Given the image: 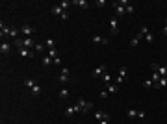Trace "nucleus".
I'll return each mask as SVG.
<instances>
[{
  "instance_id": "f257e3e1",
  "label": "nucleus",
  "mask_w": 167,
  "mask_h": 124,
  "mask_svg": "<svg viewBox=\"0 0 167 124\" xmlns=\"http://www.w3.org/2000/svg\"><path fill=\"white\" fill-rule=\"evenodd\" d=\"M126 6H128V0H121V2H113V9H115V17H121L126 13Z\"/></svg>"
},
{
  "instance_id": "f03ea898",
  "label": "nucleus",
  "mask_w": 167,
  "mask_h": 124,
  "mask_svg": "<svg viewBox=\"0 0 167 124\" xmlns=\"http://www.w3.org/2000/svg\"><path fill=\"white\" fill-rule=\"evenodd\" d=\"M76 109L80 111V113H87L89 109H93V104L87 102V100H84V98H78V102H76Z\"/></svg>"
},
{
  "instance_id": "7ed1b4c3",
  "label": "nucleus",
  "mask_w": 167,
  "mask_h": 124,
  "mask_svg": "<svg viewBox=\"0 0 167 124\" xmlns=\"http://www.w3.org/2000/svg\"><path fill=\"white\" fill-rule=\"evenodd\" d=\"M145 33H149V28H147V26H143V28H141V30H139V32H137V35H136V37H134V39H132V43H130V46H136L137 43L141 41V37H145Z\"/></svg>"
},
{
  "instance_id": "20e7f679",
  "label": "nucleus",
  "mask_w": 167,
  "mask_h": 124,
  "mask_svg": "<svg viewBox=\"0 0 167 124\" xmlns=\"http://www.w3.org/2000/svg\"><path fill=\"white\" fill-rule=\"evenodd\" d=\"M34 26H30V24H22L21 26V33L22 35H26V37H30V35H34Z\"/></svg>"
},
{
  "instance_id": "39448f33",
  "label": "nucleus",
  "mask_w": 167,
  "mask_h": 124,
  "mask_svg": "<svg viewBox=\"0 0 167 124\" xmlns=\"http://www.w3.org/2000/svg\"><path fill=\"white\" fill-rule=\"evenodd\" d=\"M126 74H128V71H126V67H123L121 71H119V76H117V80H115L117 83H115V85H121L123 82H125V80H126Z\"/></svg>"
},
{
  "instance_id": "423d86ee",
  "label": "nucleus",
  "mask_w": 167,
  "mask_h": 124,
  "mask_svg": "<svg viewBox=\"0 0 167 124\" xmlns=\"http://www.w3.org/2000/svg\"><path fill=\"white\" fill-rule=\"evenodd\" d=\"M110 28H111V33H113V35L119 32V19L117 17H111L110 19Z\"/></svg>"
},
{
  "instance_id": "0eeeda50",
  "label": "nucleus",
  "mask_w": 167,
  "mask_h": 124,
  "mask_svg": "<svg viewBox=\"0 0 167 124\" xmlns=\"http://www.w3.org/2000/svg\"><path fill=\"white\" fill-rule=\"evenodd\" d=\"M74 113H78L76 106H67V107H65V117H67V119H71Z\"/></svg>"
},
{
  "instance_id": "6e6552de",
  "label": "nucleus",
  "mask_w": 167,
  "mask_h": 124,
  "mask_svg": "<svg viewBox=\"0 0 167 124\" xmlns=\"http://www.w3.org/2000/svg\"><path fill=\"white\" fill-rule=\"evenodd\" d=\"M19 56L21 57H34V52L28 48H19Z\"/></svg>"
},
{
  "instance_id": "1a4fd4ad",
  "label": "nucleus",
  "mask_w": 167,
  "mask_h": 124,
  "mask_svg": "<svg viewBox=\"0 0 167 124\" xmlns=\"http://www.w3.org/2000/svg\"><path fill=\"white\" fill-rule=\"evenodd\" d=\"M93 43H98V45H108V37H100V35H93Z\"/></svg>"
},
{
  "instance_id": "9d476101",
  "label": "nucleus",
  "mask_w": 167,
  "mask_h": 124,
  "mask_svg": "<svg viewBox=\"0 0 167 124\" xmlns=\"http://www.w3.org/2000/svg\"><path fill=\"white\" fill-rule=\"evenodd\" d=\"M104 74H106V72H104V65H98V67L93 71V76H95V78H98V76H104Z\"/></svg>"
},
{
  "instance_id": "9b49d317",
  "label": "nucleus",
  "mask_w": 167,
  "mask_h": 124,
  "mask_svg": "<svg viewBox=\"0 0 167 124\" xmlns=\"http://www.w3.org/2000/svg\"><path fill=\"white\" fill-rule=\"evenodd\" d=\"M74 6H78V7H82V9H86V7H89V2L87 0H74Z\"/></svg>"
},
{
  "instance_id": "f8f14e48",
  "label": "nucleus",
  "mask_w": 167,
  "mask_h": 124,
  "mask_svg": "<svg viewBox=\"0 0 167 124\" xmlns=\"http://www.w3.org/2000/svg\"><path fill=\"white\" fill-rule=\"evenodd\" d=\"M58 80H59L61 83H69V82H71V74H63V72H59Z\"/></svg>"
},
{
  "instance_id": "ddd939ff",
  "label": "nucleus",
  "mask_w": 167,
  "mask_h": 124,
  "mask_svg": "<svg viewBox=\"0 0 167 124\" xmlns=\"http://www.w3.org/2000/svg\"><path fill=\"white\" fill-rule=\"evenodd\" d=\"M95 117L98 119V122L104 121V119H106V121H110V115L108 113H102V111H97V113H95Z\"/></svg>"
},
{
  "instance_id": "4468645a",
  "label": "nucleus",
  "mask_w": 167,
  "mask_h": 124,
  "mask_svg": "<svg viewBox=\"0 0 167 124\" xmlns=\"http://www.w3.org/2000/svg\"><path fill=\"white\" fill-rule=\"evenodd\" d=\"M9 50H11V45H9V43H2V45H0V52H2V54H7Z\"/></svg>"
},
{
  "instance_id": "2eb2a0df",
  "label": "nucleus",
  "mask_w": 167,
  "mask_h": 124,
  "mask_svg": "<svg viewBox=\"0 0 167 124\" xmlns=\"http://www.w3.org/2000/svg\"><path fill=\"white\" fill-rule=\"evenodd\" d=\"M162 87H167V78H160V82L154 83V89H162Z\"/></svg>"
},
{
  "instance_id": "dca6fc26",
  "label": "nucleus",
  "mask_w": 167,
  "mask_h": 124,
  "mask_svg": "<svg viewBox=\"0 0 167 124\" xmlns=\"http://www.w3.org/2000/svg\"><path fill=\"white\" fill-rule=\"evenodd\" d=\"M52 15H58V17H61V15H63L61 6H54V7H52Z\"/></svg>"
},
{
  "instance_id": "f3484780",
  "label": "nucleus",
  "mask_w": 167,
  "mask_h": 124,
  "mask_svg": "<svg viewBox=\"0 0 167 124\" xmlns=\"http://www.w3.org/2000/svg\"><path fill=\"white\" fill-rule=\"evenodd\" d=\"M158 72H160L162 78H167V67H162V65H158Z\"/></svg>"
},
{
  "instance_id": "a211bd4d",
  "label": "nucleus",
  "mask_w": 167,
  "mask_h": 124,
  "mask_svg": "<svg viewBox=\"0 0 167 124\" xmlns=\"http://www.w3.org/2000/svg\"><path fill=\"white\" fill-rule=\"evenodd\" d=\"M52 63H54V59H52V57H48V56H45V57H43V65H45V67H50Z\"/></svg>"
},
{
  "instance_id": "6ab92c4d",
  "label": "nucleus",
  "mask_w": 167,
  "mask_h": 124,
  "mask_svg": "<svg viewBox=\"0 0 167 124\" xmlns=\"http://www.w3.org/2000/svg\"><path fill=\"white\" fill-rule=\"evenodd\" d=\"M32 93H34V96H39V95H41V85L35 83L34 87H32Z\"/></svg>"
},
{
  "instance_id": "aec40b11",
  "label": "nucleus",
  "mask_w": 167,
  "mask_h": 124,
  "mask_svg": "<svg viewBox=\"0 0 167 124\" xmlns=\"http://www.w3.org/2000/svg\"><path fill=\"white\" fill-rule=\"evenodd\" d=\"M59 98L67 100V98H69V91H67V89H61V91H59Z\"/></svg>"
},
{
  "instance_id": "412c9836",
  "label": "nucleus",
  "mask_w": 167,
  "mask_h": 124,
  "mask_svg": "<svg viewBox=\"0 0 167 124\" xmlns=\"http://www.w3.org/2000/svg\"><path fill=\"white\" fill-rule=\"evenodd\" d=\"M0 30H2V35H9V32H11V28H7V26H4V22L0 24Z\"/></svg>"
},
{
  "instance_id": "4be33fe9",
  "label": "nucleus",
  "mask_w": 167,
  "mask_h": 124,
  "mask_svg": "<svg viewBox=\"0 0 167 124\" xmlns=\"http://www.w3.org/2000/svg\"><path fill=\"white\" fill-rule=\"evenodd\" d=\"M111 80H113V78H111V76L108 74V72H106V74H104V76H102V82H104L106 85H110V83H111Z\"/></svg>"
},
{
  "instance_id": "5701e85b",
  "label": "nucleus",
  "mask_w": 167,
  "mask_h": 124,
  "mask_svg": "<svg viewBox=\"0 0 167 124\" xmlns=\"http://www.w3.org/2000/svg\"><path fill=\"white\" fill-rule=\"evenodd\" d=\"M48 57H52V59L59 57V56H58V50H56V48H50V50H48Z\"/></svg>"
},
{
  "instance_id": "b1692460",
  "label": "nucleus",
  "mask_w": 167,
  "mask_h": 124,
  "mask_svg": "<svg viewBox=\"0 0 167 124\" xmlns=\"http://www.w3.org/2000/svg\"><path fill=\"white\" fill-rule=\"evenodd\" d=\"M143 87H145V89L154 87V82H152V80H145V82H143Z\"/></svg>"
},
{
  "instance_id": "393cba45",
  "label": "nucleus",
  "mask_w": 167,
  "mask_h": 124,
  "mask_svg": "<svg viewBox=\"0 0 167 124\" xmlns=\"http://www.w3.org/2000/svg\"><path fill=\"white\" fill-rule=\"evenodd\" d=\"M119 91V85H108V93H111V95H113V93H117Z\"/></svg>"
},
{
  "instance_id": "a878e982",
  "label": "nucleus",
  "mask_w": 167,
  "mask_h": 124,
  "mask_svg": "<svg viewBox=\"0 0 167 124\" xmlns=\"http://www.w3.org/2000/svg\"><path fill=\"white\" fill-rule=\"evenodd\" d=\"M126 113H128V117H130V119H134V117H137V113H139V111H137V109H128Z\"/></svg>"
},
{
  "instance_id": "bb28decb",
  "label": "nucleus",
  "mask_w": 167,
  "mask_h": 124,
  "mask_svg": "<svg viewBox=\"0 0 167 124\" xmlns=\"http://www.w3.org/2000/svg\"><path fill=\"white\" fill-rule=\"evenodd\" d=\"M46 46H48V50L50 48H56V43H54V39H46V43H45Z\"/></svg>"
},
{
  "instance_id": "cd10ccee",
  "label": "nucleus",
  "mask_w": 167,
  "mask_h": 124,
  "mask_svg": "<svg viewBox=\"0 0 167 124\" xmlns=\"http://www.w3.org/2000/svg\"><path fill=\"white\" fill-rule=\"evenodd\" d=\"M24 85H26V87H30V89H32V87L35 85V82H34V80H30V78H26V80H24Z\"/></svg>"
},
{
  "instance_id": "c85d7f7f",
  "label": "nucleus",
  "mask_w": 167,
  "mask_h": 124,
  "mask_svg": "<svg viewBox=\"0 0 167 124\" xmlns=\"http://www.w3.org/2000/svg\"><path fill=\"white\" fill-rule=\"evenodd\" d=\"M71 4H73V2H67V0H63V2L59 4V6H61V9H63V11H65L67 7H71Z\"/></svg>"
},
{
  "instance_id": "c756f323",
  "label": "nucleus",
  "mask_w": 167,
  "mask_h": 124,
  "mask_svg": "<svg viewBox=\"0 0 167 124\" xmlns=\"http://www.w3.org/2000/svg\"><path fill=\"white\" fill-rule=\"evenodd\" d=\"M145 39H147V43H152V41H154V35L149 32V33H145Z\"/></svg>"
},
{
  "instance_id": "7c9ffc66",
  "label": "nucleus",
  "mask_w": 167,
  "mask_h": 124,
  "mask_svg": "<svg viewBox=\"0 0 167 124\" xmlns=\"http://www.w3.org/2000/svg\"><path fill=\"white\" fill-rule=\"evenodd\" d=\"M9 37H13V39H17V30H15V28H11V32H9Z\"/></svg>"
},
{
  "instance_id": "2f4dec72",
  "label": "nucleus",
  "mask_w": 167,
  "mask_h": 124,
  "mask_svg": "<svg viewBox=\"0 0 167 124\" xmlns=\"http://www.w3.org/2000/svg\"><path fill=\"white\" fill-rule=\"evenodd\" d=\"M43 48H45V46H43V45H35L34 52H43Z\"/></svg>"
},
{
  "instance_id": "473e14b6",
  "label": "nucleus",
  "mask_w": 167,
  "mask_h": 124,
  "mask_svg": "<svg viewBox=\"0 0 167 124\" xmlns=\"http://www.w3.org/2000/svg\"><path fill=\"white\" fill-rule=\"evenodd\" d=\"M95 6H97V7H102V6H106V2H104V0H98V2H95Z\"/></svg>"
},
{
  "instance_id": "72a5a7b5",
  "label": "nucleus",
  "mask_w": 167,
  "mask_h": 124,
  "mask_svg": "<svg viewBox=\"0 0 167 124\" xmlns=\"http://www.w3.org/2000/svg\"><path fill=\"white\" fill-rule=\"evenodd\" d=\"M126 13H134V6H130V4H128V6H126Z\"/></svg>"
},
{
  "instance_id": "f704fd0d",
  "label": "nucleus",
  "mask_w": 167,
  "mask_h": 124,
  "mask_svg": "<svg viewBox=\"0 0 167 124\" xmlns=\"http://www.w3.org/2000/svg\"><path fill=\"white\" fill-rule=\"evenodd\" d=\"M59 19H61V21H67V19H69V15H67V11H63V15H61V17H59Z\"/></svg>"
},
{
  "instance_id": "c9c22d12",
  "label": "nucleus",
  "mask_w": 167,
  "mask_h": 124,
  "mask_svg": "<svg viewBox=\"0 0 167 124\" xmlns=\"http://www.w3.org/2000/svg\"><path fill=\"white\" fill-rule=\"evenodd\" d=\"M137 117H139V119H145V117H147V113H145V111H139Z\"/></svg>"
},
{
  "instance_id": "e433bc0d",
  "label": "nucleus",
  "mask_w": 167,
  "mask_h": 124,
  "mask_svg": "<svg viewBox=\"0 0 167 124\" xmlns=\"http://www.w3.org/2000/svg\"><path fill=\"white\" fill-rule=\"evenodd\" d=\"M108 96V91H100V98H106Z\"/></svg>"
},
{
  "instance_id": "4c0bfd02",
  "label": "nucleus",
  "mask_w": 167,
  "mask_h": 124,
  "mask_svg": "<svg viewBox=\"0 0 167 124\" xmlns=\"http://www.w3.org/2000/svg\"><path fill=\"white\" fill-rule=\"evenodd\" d=\"M110 121H106V119H104V121H100V122H98V124H108Z\"/></svg>"
},
{
  "instance_id": "58836bf2",
  "label": "nucleus",
  "mask_w": 167,
  "mask_h": 124,
  "mask_svg": "<svg viewBox=\"0 0 167 124\" xmlns=\"http://www.w3.org/2000/svg\"><path fill=\"white\" fill-rule=\"evenodd\" d=\"M164 33H165V35H167V24H165V28H164Z\"/></svg>"
},
{
  "instance_id": "ea45409f",
  "label": "nucleus",
  "mask_w": 167,
  "mask_h": 124,
  "mask_svg": "<svg viewBox=\"0 0 167 124\" xmlns=\"http://www.w3.org/2000/svg\"><path fill=\"white\" fill-rule=\"evenodd\" d=\"M165 24H167V19H165Z\"/></svg>"
},
{
  "instance_id": "a19ab883",
  "label": "nucleus",
  "mask_w": 167,
  "mask_h": 124,
  "mask_svg": "<svg viewBox=\"0 0 167 124\" xmlns=\"http://www.w3.org/2000/svg\"><path fill=\"white\" fill-rule=\"evenodd\" d=\"M76 124H80V122H76Z\"/></svg>"
}]
</instances>
